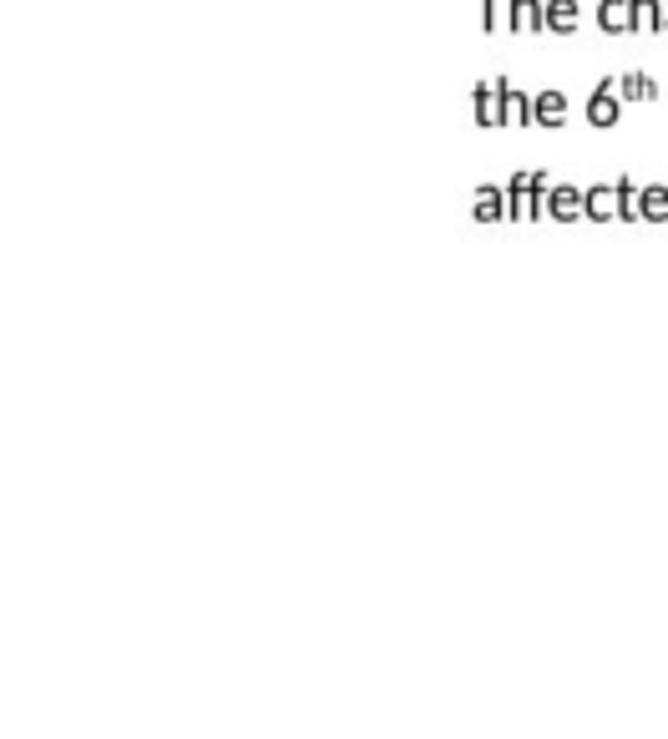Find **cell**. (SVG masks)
I'll return each mask as SVG.
<instances>
[{"mask_svg":"<svg viewBox=\"0 0 668 739\" xmlns=\"http://www.w3.org/2000/svg\"><path fill=\"white\" fill-rule=\"evenodd\" d=\"M633 31L663 36V6H658V0H633Z\"/></svg>","mask_w":668,"mask_h":739,"instance_id":"cell-13","label":"cell"},{"mask_svg":"<svg viewBox=\"0 0 668 739\" xmlns=\"http://www.w3.org/2000/svg\"><path fill=\"white\" fill-rule=\"evenodd\" d=\"M507 127H537V112H532V97L507 87Z\"/></svg>","mask_w":668,"mask_h":739,"instance_id":"cell-14","label":"cell"},{"mask_svg":"<svg viewBox=\"0 0 668 739\" xmlns=\"http://www.w3.org/2000/svg\"><path fill=\"white\" fill-rule=\"evenodd\" d=\"M638 198H643V188H633L628 178H618V218H623V223H638V218H643Z\"/></svg>","mask_w":668,"mask_h":739,"instance_id":"cell-16","label":"cell"},{"mask_svg":"<svg viewBox=\"0 0 668 739\" xmlns=\"http://www.w3.org/2000/svg\"><path fill=\"white\" fill-rule=\"evenodd\" d=\"M507 31H517V36H542L547 31V6L542 0H512V26Z\"/></svg>","mask_w":668,"mask_h":739,"instance_id":"cell-6","label":"cell"},{"mask_svg":"<svg viewBox=\"0 0 668 739\" xmlns=\"http://www.w3.org/2000/svg\"><path fill=\"white\" fill-rule=\"evenodd\" d=\"M588 218L593 223H613L618 218V183H593L588 188Z\"/></svg>","mask_w":668,"mask_h":739,"instance_id":"cell-8","label":"cell"},{"mask_svg":"<svg viewBox=\"0 0 668 739\" xmlns=\"http://www.w3.org/2000/svg\"><path fill=\"white\" fill-rule=\"evenodd\" d=\"M623 117V92H618V76H603L598 92L588 97V122L593 127H618Z\"/></svg>","mask_w":668,"mask_h":739,"instance_id":"cell-3","label":"cell"},{"mask_svg":"<svg viewBox=\"0 0 668 739\" xmlns=\"http://www.w3.org/2000/svg\"><path fill=\"white\" fill-rule=\"evenodd\" d=\"M501 26H512V0H481V31L496 36Z\"/></svg>","mask_w":668,"mask_h":739,"instance_id":"cell-15","label":"cell"},{"mask_svg":"<svg viewBox=\"0 0 668 739\" xmlns=\"http://www.w3.org/2000/svg\"><path fill=\"white\" fill-rule=\"evenodd\" d=\"M663 31H668V6H663Z\"/></svg>","mask_w":668,"mask_h":739,"instance_id":"cell-17","label":"cell"},{"mask_svg":"<svg viewBox=\"0 0 668 739\" xmlns=\"http://www.w3.org/2000/svg\"><path fill=\"white\" fill-rule=\"evenodd\" d=\"M547 173H512L507 178V213L517 223H532V218H547Z\"/></svg>","mask_w":668,"mask_h":739,"instance_id":"cell-1","label":"cell"},{"mask_svg":"<svg viewBox=\"0 0 668 739\" xmlns=\"http://www.w3.org/2000/svg\"><path fill=\"white\" fill-rule=\"evenodd\" d=\"M598 26H603L608 36L633 31V0H603V6H598Z\"/></svg>","mask_w":668,"mask_h":739,"instance_id":"cell-9","label":"cell"},{"mask_svg":"<svg viewBox=\"0 0 668 739\" xmlns=\"http://www.w3.org/2000/svg\"><path fill=\"white\" fill-rule=\"evenodd\" d=\"M618 92H623V102H653L658 97V81L643 76V71H623L618 76Z\"/></svg>","mask_w":668,"mask_h":739,"instance_id":"cell-11","label":"cell"},{"mask_svg":"<svg viewBox=\"0 0 668 739\" xmlns=\"http://www.w3.org/2000/svg\"><path fill=\"white\" fill-rule=\"evenodd\" d=\"M638 208H643V223H668V188L663 183H648L643 198H638Z\"/></svg>","mask_w":668,"mask_h":739,"instance_id":"cell-12","label":"cell"},{"mask_svg":"<svg viewBox=\"0 0 668 739\" xmlns=\"http://www.w3.org/2000/svg\"><path fill=\"white\" fill-rule=\"evenodd\" d=\"M471 218H476V223H501V218H512V213H507V188H496V183L476 188Z\"/></svg>","mask_w":668,"mask_h":739,"instance_id":"cell-5","label":"cell"},{"mask_svg":"<svg viewBox=\"0 0 668 739\" xmlns=\"http://www.w3.org/2000/svg\"><path fill=\"white\" fill-rule=\"evenodd\" d=\"M507 87H512L507 76H491V81H481V87L471 92L476 127H507Z\"/></svg>","mask_w":668,"mask_h":739,"instance_id":"cell-2","label":"cell"},{"mask_svg":"<svg viewBox=\"0 0 668 739\" xmlns=\"http://www.w3.org/2000/svg\"><path fill=\"white\" fill-rule=\"evenodd\" d=\"M547 218H557V223H577V218H588V193H582V188H567V183H557V188L547 193Z\"/></svg>","mask_w":668,"mask_h":739,"instance_id":"cell-4","label":"cell"},{"mask_svg":"<svg viewBox=\"0 0 668 739\" xmlns=\"http://www.w3.org/2000/svg\"><path fill=\"white\" fill-rule=\"evenodd\" d=\"M577 21H582L577 0H547V31H552V36H572Z\"/></svg>","mask_w":668,"mask_h":739,"instance_id":"cell-10","label":"cell"},{"mask_svg":"<svg viewBox=\"0 0 668 739\" xmlns=\"http://www.w3.org/2000/svg\"><path fill=\"white\" fill-rule=\"evenodd\" d=\"M532 112H537V127H562L567 122V92H537L532 97Z\"/></svg>","mask_w":668,"mask_h":739,"instance_id":"cell-7","label":"cell"}]
</instances>
